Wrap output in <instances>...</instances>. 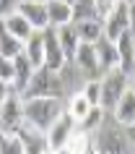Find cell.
I'll return each mask as SVG.
<instances>
[{
  "instance_id": "1",
  "label": "cell",
  "mask_w": 135,
  "mask_h": 154,
  "mask_svg": "<svg viewBox=\"0 0 135 154\" xmlns=\"http://www.w3.org/2000/svg\"><path fill=\"white\" fill-rule=\"evenodd\" d=\"M63 112V99H24V120L42 133H47Z\"/></svg>"
},
{
  "instance_id": "2",
  "label": "cell",
  "mask_w": 135,
  "mask_h": 154,
  "mask_svg": "<svg viewBox=\"0 0 135 154\" xmlns=\"http://www.w3.org/2000/svg\"><path fill=\"white\" fill-rule=\"evenodd\" d=\"M21 99H63V79H60V73L49 71V68H39L34 73L29 89L21 94Z\"/></svg>"
},
{
  "instance_id": "3",
  "label": "cell",
  "mask_w": 135,
  "mask_h": 154,
  "mask_svg": "<svg viewBox=\"0 0 135 154\" xmlns=\"http://www.w3.org/2000/svg\"><path fill=\"white\" fill-rule=\"evenodd\" d=\"M130 91V76L117 71L104 73L101 79V110H114L119 105V99Z\"/></svg>"
},
{
  "instance_id": "4",
  "label": "cell",
  "mask_w": 135,
  "mask_h": 154,
  "mask_svg": "<svg viewBox=\"0 0 135 154\" xmlns=\"http://www.w3.org/2000/svg\"><path fill=\"white\" fill-rule=\"evenodd\" d=\"M130 3H114V8L104 18V37L109 42H117L125 32H130Z\"/></svg>"
},
{
  "instance_id": "5",
  "label": "cell",
  "mask_w": 135,
  "mask_h": 154,
  "mask_svg": "<svg viewBox=\"0 0 135 154\" xmlns=\"http://www.w3.org/2000/svg\"><path fill=\"white\" fill-rule=\"evenodd\" d=\"M75 125H78V123L73 120L68 112L60 115V120L47 131V146H49V152H63L65 146L70 144V138L75 136Z\"/></svg>"
},
{
  "instance_id": "6",
  "label": "cell",
  "mask_w": 135,
  "mask_h": 154,
  "mask_svg": "<svg viewBox=\"0 0 135 154\" xmlns=\"http://www.w3.org/2000/svg\"><path fill=\"white\" fill-rule=\"evenodd\" d=\"M0 123H3V131H8V133H16L21 125H24V99L18 97L16 91L10 94L3 107H0Z\"/></svg>"
},
{
  "instance_id": "7",
  "label": "cell",
  "mask_w": 135,
  "mask_h": 154,
  "mask_svg": "<svg viewBox=\"0 0 135 154\" xmlns=\"http://www.w3.org/2000/svg\"><path fill=\"white\" fill-rule=\"evenodd\" d=\"M68 63V57H65L63 47H60V39H57V29L49 26L47 32H44V68L49 71L60 73Z\"/></svg>"
},
{
  "instance_id": "8",
  "label": "cell",
  "mask_w": 135,
  "mask_h": 154,
  "mask_svg": "<svg viewBox=\"0 0 135 154\" xmlns=\"http://www.w3.org/2000/svg\"><path fill=\"white\" fill-rule=\"evenodd\" d=\"M18 13L31 24L34 32H47L49 29V13H47V3H37V0H26L18 3Z\"/></svg>"
},
{
  "instance_id": "9",
  "label": "cell",
  "mask_w": 135,
  "mask_h": 154,
  "mask_svg": "<svg viewBox=\"0 0 135 154\" xmlns=\"http://www.w3.org/2000/svg\"><path fill=\"white\" fill-rule=\"evenodd\" d=\"M16 133H18V138H21V144H24V154H49L47 133L31 128L29 123H24Z\"/></svg>"
},
{
  "instance_id": "10",
  "label": "cell",
  "mask_w": 135,
  "mask_h": 154,
  "mask_svg": "<svg viewBox=\"0 0 135 154\" xmlns=\"http://www.w3.org/2000/svg\"><path fill=\"white\" fill-rule=\"evenodd\" d=\"M75 65L88 76V81H99L101 65H99V55H96V45H83L81 42L78 52H75Z\"/></svg>"
},
{
  "instance_id": "11",
  "label": "cell",
  "mask_w": 135,
  "mask_h": 154,
  "mask_svg": "<svg viewBox=\"0 0 135 154\" xmlns=\"http://www.w3.org/2000/svg\"><path fill=\"white\" fill-rule=\"evenodd\" d=\"M114 45H117V52H119V71L133 76L135 73V34L125 32Z\"/></svg>"
},
{
  "instance_id": "12",
  "label": "cell",
  "mask_w": 135,
  "mask_h": 154,
  "mask_svg": "<svg viewBox=\"0 0 135 154\" xmlns=\"http://www.w3.org/2000/svg\"><path fill=\"white\" fill-rule=\"evenodd\" d=\"M13 65H16V76H13V84H10V86H13V91L21 97V94L29 89V84H31L34 73H37V68L29 63V57H26L24 52H21V55L13 60Z\"/></svg>"
},
{
  "instance_id": "13",
  "label": "cell",
  "mask_w": 135,
  "mask_h": 154,
  "mask_svg": "<svg viewBox=\"0 0 135 154\" xmlns=\"http://www.w3.org/2000/svg\"><path fill=\"white\" fill-rule=\"evenodd\" d=\"M96 55H99V65H101V73H109V71H117L119 68V52H117V45L109 42L107 37L96 42Z\"/></svg>"
},
{
  "instance_id": "14",
  "label": "cell",
  "mask_w": 135,
  "mask_h": 154,
  "mask_svg": "<svg viewBox=\"0 0 135 154\" xmlns=\"http://www.w3.org/2000/svg\"><path fill=\"white\" fill-rule=\"evenodd\" d=\"M47 13H49V26L52 29L73 24V3H68V0H49Z\"/></svg>"
},
{
  "instance_id": "15",
  "label": "cell",
  "mask_w": 135,
  "mask_h": 154,
  "mask_svg": "<svg viewBox=\"0 0 135 154\" xmlns=\"http://www.w3.org/2000/svg\"><path fill=\"white\" fill-rule=\"evenodd\" d=\"M57 39H60V47H63L68 63H75V52H78V47H81V37H78L75 24L60 26V29H57Z\"/></svg>"
},
{
  "instance_id": "16",
  "label": "cell",
  "mask_w": 135,
  "mask_h": 154,
  "mask_svg": "<svg viewBox=\"0 0 135 154\" xmlns=\"http://www.w3.org/2000/svg\"><path fill=\"white\" fill-rule=\"evenodd\" d=\"M3 26H5V32H8L10 37H16V39H18V42H24V45L31 39L34 34H37V32L31 29V24H29V21H26V18L18 13V11H16L10 18H5V21H3Z\"/></svg>"
},
{
  "instance_id": "17",
  "label": "cell",
  "mask_w": 135,
  "mask_h": 154,
  "mask_svg": "<svg viewBox=\"0 0 135 154\" xmlns=\"http://www.w3.org/2000/svg\"><path fill=\"white\" fill-rule=\"evenodd\" d=\"M114 120H117L119 128H133L135 125V94L133 91H127L119 99V105L114 107Z\"/></svg>"
},
{
  "instance_id": "18",
  "label": "cell",
  "mask_w": 135,
  "mask_h": 154,
  "mask_svg": "<svg viewBox=\"0 0 135 154\" xmlns=\"http://www.w3.org/2000/svg\"><path fill=\"white\" fill-rule=\"evenodd\" d=\"M86 21H101L99 3H94V0H78V3H73V24H86Z\"/></svg>"
},
{
  "instance_id": "19",
  "label": "cell",
  "mask_w": 135,
  "mask_h": 154,
  "mask_svg": "<svg viewBox=\"0 0 135 154\" xmlns=\"http://www.w3.org/2000/svg\"><path fill=\"white\" fill-rule=\"evenodd\" d=\"M24 55L29 57V63L39 71L44 68V32H37L31 39L24 45Z\"/></svg>"
},
{
  "instance_id": "20",
  "label": "cell",
  "mask_w": 135,
  "mask_h": 154,
  "mask_svg": "<svg viewBox=\"0 0 135 154\" xmlns=\"http://www.w3.org/2000/svg\"><path fill=\"white\" fill-rule=\"evenodd\" d=\"M91 110H94V107H91V102H88L86 97H83V91H78V94H73L70 99H68V107H65V112L70 115L73 120L78 123H83L88 118V115H91Z\"/></svg>"
},
{
  "instance_id": "21",
  "label": "cell",
  "mask_w": 135,
  "mask_h": 154,
  "mask_svg": "<svg viewBox=\"0 0 135 154\" xmlns=\"http://www.w3.org/2000/svg\"><path fill=\"white\" fill-rule=\"evenodd\" d=\"M68 154H99V146L91 141L86 131H75V136L70 138V144L65 146Z\"/></svg>"
},
{
  "instance_id": "22",
  "label": "cell",
  "mask_w": 135,
  "mask_h": 154,
  "mask_svg": "<svg viewBox=\"0 0 135 154\" xmlns=\"http://www.w3.org/2000/svg\"><path fill=\"white\" fill-rule=\"evenodd\" d=\"M21 52H24V42H18L16 37H10V34L5 32V26L0 24V57L16 60Z\"/></svg>"
},
{
  "instance_id": "23",
  "label": "cell",
  "mask_w": 135,
  "mask_h": 154,
  "mask_svg": "<svg viewBox=\"0 0 135 154\" xmlns=\"http://www.w3.org/2000/svg\"><path fill=\"white\" fill-rule=\"evenodd\" d=\"M78 37L83 45H96L104 37V21H86V24H75Z\"/></svg>"
},
{
  "instance_id": "24",
  "label": "cell",
  "mask_w": 135,
  "mask_h": 154,
  "mask_svg": "<svg viewBox=\"0 0 135 154\" xmlns=\"http://www.w3.org/2000/svg\"><path fill=\"white\" fill-rule=\"evenodd\" d=\"M0 154H24V144H21L18 133L0 131Z\"/></svg>"
},
{
  "instance_id": "25",
  "label": "cell",
  "mask_w": 135,
  "mask_h": 154,
  "mask_svg": "<svg viewBox=\"0 0 135 154\" xmlns=\"http://www.w3.org/2000/svg\"><path fill=\"white\" fill-rule=\"evenodd\" d=\"M83 97L91 102V107H101V81H88L83 89Z\"/></svg>"
},
{
  "instance_id": "26",
  "label": "cell",
  "mask_w": 135,
  "mask_h": 154,
  "mask_svg": "<svg viewBox=\"0 0 135 154\" xmlns=\"http://www.w3.org/2000/svg\"><path fill=\"white\" fill-rule=\"evenodd\" d=\"M101 120H104V110H101V107H94V110H91V115H88L86 120L81 123L78 128H81V131H86V133H88V131H91V128H96V125H99Z\"/></svg>"
},
{
  "instance_id": "27",
  "label": "cell",
  "mask_w": 135,
  "mask_h": 154,
  "mask_svg": "<svg viewBox=\"0 0 135 154\" xmlns=\"http://www.w3.org/2000/svg\"><path fill=\"white\" fill-rule=\"evenodd\" d=\"M13 76H16V65H13V60H5V57H0V81L13 84Z\"/></svg>"
},
{
  "instance_id": "28",
  "label": "cell",
  "mask_w": 135,
  "mask_h": 154,
  "mask_svg": "<svg viewBox=\"0 0 135 154\" xmlns=\"http://www.w3.org/2000/svg\"><path fill=\"white\" fill-rule=\"evenodd\" d=\"M18 11V3H8V0H0V24L5 21V18H10L13 13Z\"/></svg>"
},
{
  "instance_id": "29",
  "label": "cell",
  "mask_w": 135,
  "mask_h": 154,
  "mask_svg": "<svg viewBox=\"0 0 135 154\" xmlns=\"http://www.w3.org/2000/svg\"><path fill=\"white\" fill-rule=\"evenodd\" d=\"M13 94V86H10L8 81H0V107H3V102Z\"/></svg>"
},
{
  "instance_id": "30",
  "label": "cell",
  "mask_w": 135,
  "mask_h": 154,
  "mask_svg": "<svg viewBox=\"0 0 135 154\" xmlns=\"http://www.w3.org/2000/svg\"><path fill=\"white\" fill-rule=\"evenodd\" d=\"M127 11H130V32L135 34V3H130V8H127Z\"/></svg>"
},
{
  "instance_id": "31",
  "label": "cell",
  "mask_w": 135,
  "mask_h": 154,
  "mask_svg": "<svg viewBox=\"0 0 135 154\" xmlns=\"http://www.w3.org/2000/svg\"><path fill=\"white\" fill-rule=\"evenodd\" d=\"M130 91H133V94H135V73H133V76H130Z\"/></svg>"
},
{
  "instance_id": "32",
  "label": "cell",
  "mask_w": 135,
  "mask_h": 154,
  "mask_svg": "<svg viewBox=\"0 0 135 154\" xmlns=\"http://www.w3.org/2000/svg\"><path fill=\"white\" fill-rule=\"evenodd\" d=\"M130 131H133V136H135V125H133V128H130Z\"/></svg>"
},
{
  "instance_id": "33",
  "label": "cell",
  "mask_w": 135,
  "mask_h": 154,
  "mask_svg": "<svg viewBox=\"0 0 135 154\" xmlns=\"http://www.w3.org/2000/svg\"><path fill=\"white\" fill-rule=\"evenodd\" d=\"M99 154H101V152H99Z\"/></svg>"
}]
</instances>
